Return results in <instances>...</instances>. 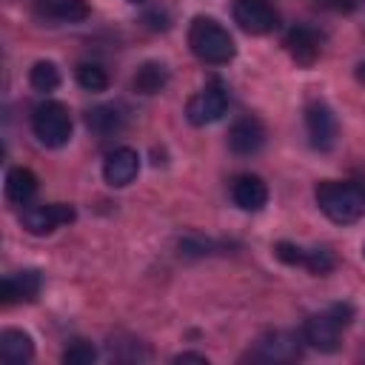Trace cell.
<instances>
[{
    "label": "cell",
    "mask_w": 365,
    "mask_h": 365,
    "mask_svg": "<svg viewBox=\"0 0 365 365\" xmlns=\"http://www.w3.org/2000/svg\"><path fill=\"white\" fill-rule=\"evenodd\" d=\"M314 200L336 225H351L365 214V185L356 180H322L314 188Z\"/></svg>",
    "instance_id": "1"
},
{
    "label": "cell",
    "mask_w": 365,
    "mask_h": 365,
    "mask_svg": "<svg viewBox=\"0 0 365 365\" xmlns=\"http://www.w3.org/2000/svg\"><path fill=\"white\" fill-rule=\"evenodd\" d=\"M188 48L208 66H225L234 60L237 46L228 34V29L214 17H194L188 26Z\"/></svg>",
    "instance_id": "2"
},
{
    "label": "cell",
    "mask_w": 365,
    "mask_h": 365,
    "mask_svg": "<svg viewBox=\"0 0 365 365\" xmlns=\"http://www.w3.org/2000/svg\"><path fill=\"white\" fill-rule=\"evenodd\" d=\"M351 319H354V308L348 302H334L328 311L305 319L302 339L322 354H334L339 348V334H342V328L351 325Z\"/></svg>",
    "instance_id": "3"
},
{
    "label": "cell",
    "mask_w": 365,
    "mask_h": 365,
    "mask_svg": "<svg viewBox=\"0 0 365 365\" xmlns=\"http://www.w3.org/2000/svg\"><path fill=\"white\" fill-rule=\"evenodd\" d=\"M31 131L46 148H63L71 140V114L63 103L46 100L31 111Z\"/></svg>",
    "instance_id": "4"
},
{
    "label": "cell",
    "mask_w": 365,
    "mask_h": 365,
    "mask_svg": "<svg viewBox=\"0 0 365 365\" xmlns=\"http://www.w3.org/2000/svg\"><path fill=\"white\" fill-rule=\"evenodd\" d=\"M225 108H228V91L220 80H214L188 100L185 117L191 125H211L225 114Z\"/></svg>",
    "instance_id": "5"
},
{
    "label": "cell",
    "mask_w": 365,
    "mask_h": 365,
    "mask_svg": "<svg viewBox=\"0 0 365 365\" xmlns=\"http://www.w3.org/2000/svg\"><path fill=\"white\" fill-rule=\"evenodd\" d=\"M74 205L66 202H43V205H29L20 214V225L34 234V237H46L51 231H57L60 225H68L74 220Z\"/></svg>",
    "instance_id": "6"
},
{
    "label": "cell",
    "mask_w": 365,
    "mask_h": 365,
    "mask_svg": "<svg viewBox=\"0 0 365 365\" xmlns=\"http://www.w3.org/2000/svg\"><path fill=\"white\" fill-rule=\"evenodd\" d=\"M231 14L245 34H268L279 26V14L271 0H234Z\"/></svg>",
    "instance_id": "7"
},
{
    "label": "cell",
    "mask_w": 365,
    "mask_h": 365,
    "mask_svg": "<svg viewBox=\"0 0 365 365\" xmlns=\"http://www.w3.org/2000/svg\"><path fill=\"white\" fill-rule=\"evenodd\" d=\"M305 131H308V143L317 151H331L336 145V117L328 108V103L322 100H311L305 106Z\"/></svg>",
    "instance_id": "8"
},
{
    "label": "cell",
    "mask_w": 365,
    "mask_h": 365,
    "mask_svg": "<svg viewBox=\"0 0 365 365\" xmlns=\"http://www.w3.org/2000/svg\"><path fill=\"white\" fill-rule=\"evenodd\" d=\"M285 48L297 66H314L322 54V34L314 26H294L285 34Z\"/></svg>",
    "instance_id": "9"
},
{
    "label": "cell",
    "mask_w": 365,
    "mask_h": 365,
    "mask_svg": "<svg viewBox=\"0 0 365 365\" xmlns=\"http://www.w3.org/2000/svg\"><path fill=\"white\" fill-rule=\"evenodd\" d=\"M140 174V154L128 145H120L114 151H108L106 163H103V180L111 188H123L128 185L134 177Z\"/></svg>",
    "instance_id": "10"
},
{
    "label": "cell",
    "mask_w": 365,
    "mask_h": 365,
    "mask_svg": "<svg viewBox=\"0 0 365 365\" xmlns=\"http://www.w3.org/2000/svg\"><path fill=\"white\" fill-rule=\"evenodd\" d=\"M40 288H43V277H40V271L26 268V271H17V274L3 277L0 299H3V305H14V302H34V299L40 297Z\"/></svg>",
    "instance_id": "11"
},
{
    "label": "cell",
    "mask_w": 365,
    "mask_h": 365,
    "mask_svg": "<svg viewBox=\"0 0 365 365\" xmlns=\"http://www.w3.org/2000/svg\"><path fill=\"white\" fill-rule=\"evenodd\" d=\"M88 3L86 0H37L34 14L37 20L48 26H63V23H83L88 17Z\"/></svg>",
    "instance_id": "12"
},
{
    "label": "cell",
    "mask_w": 365,
    "mask_h": 365,
    "mask_svg": "<svg viewBox=\"0 0 365 365\" xmlns=\"http://www.w3.org/2000/svg\"><path fill=\"white\" fill-rule=\"evenodd\" d=\"M262 143H265V128L257 117H242L228 128V148L234 154H242V157L257 154Z\"/></svg>",
    "instance_id": "13"
},
{
    "label": "cell",
    "mask_w": 365,
    "mask_h": 365,
    "mask_svg": "<svg viewBox=\"0 0 365 365\" xmlns=\"http://www.w3.org/2000/svg\"><path fill=\"white\" fill-rule=\"evenodd\" d=\"M231 200L242 211H259L268 202V185L257 174H237L231 182Z\"/></svg>",
    "instance_id": "14"
},
{
    "label": "cell",
    "mask_w": 365,
    "mask_h": 365,
    "mask_svg": "<svg viewBox=\"0 0 365 365\" xmlns=\"http://www.w3.org/2000/svg\"><path fill=\"white\" fill-rule=\"evenodd\" d=\"M251 356L262 359V362H291L299 356V342H297V336H291L285 331H274L257 342V351Z\"/></svg>",
    "instance_id": "15"
},
{
    "label": "cell",
    "mask_w": 365,
    "mask_h": 365,
    "mask_svg": "<svg viewBox=\"0 0 365 365\" xmlns=\"http://www.w3.org/2000/svg\"><path fill=\"white\" fill-rule=\"evenodd\" d=\"M0 356H3V362H9V365H23V362H29V359L34 356V342H31V336H29L26 331H20V328H6V331L0 334Z\"/></svg>",
    "instance_id": "16"
},
{
    "label": "cell",
    "mask_w": 365,
    "mask_h": 365,
    "mask_svg": "<svg viewBox=\"0 0 365 365\" xmlns=\"http://www.w3.org/2000/svg\"><path fill=\"white\" fill-rule=\"evenodd\" d=\"M123 123H125V114L120 111V106H111V103H103V106H94L86 111V125L97 137L117 134L123 128Z\"/></svg>",
    "instance_id": "17"
},
{
    "label": "cell",
    "mask_w": 365,
    "mask_h": 365,
    "mask_svg": "<svg viewBox=\"0 0 365 365\" xmlns=\"http://www.w3.org/2000/svg\"><path fill=\"white\" fill-rule=\"evenodd\" d=\"M37 194V174L26 165H14L6 171V197L17 205H26Z\"/></svg>",
    "instance_id": "18"
},
{
    "label": "cell",
    "mask_w": 365,
    "mask_h": 365,
    "mask_svg": "<svg viewBox=\"0 0 365 365\" xmlns=\"http://www.w3.org/2000/svg\"><path fill=\"white\" fill-rule=\"evenodd\" d=\"M165 83H168V71H165V66L163 63H157V60H148V63H143L137 71H134V80H131V86H134V91L137 94H157V91H163L165 88Z\"/></svg>",
    "instance_id": "19"
},
{
    "label": "cell",
    "mask_w": 365,
    "mask_h": 365,
    "mask_svg": "<svg viewBox=\"0 0 365 365\" xmlns=\"http://www.w3.org/2000/svg\"><path fill=\"white\" fill-rule=\"evenodd\" d=\"M29 83H31L34 91L48 94V91H54L60 86V68L51 60H37L31 66V71H29Z\"/></svg>",
    "instance_id": "20"
},
{
    "label": "cell",
    "mask_w": 365,
    "mask_h": 365,
    "mask_svg": "<svg viewBox=\"0 0 365 365\" xmlns=\"http://www.w3.org/2000/svg\"><path fill=\"white\" fill-rule=\"evenodd\" d=\"M74 77H77V86L86 91H106L108 88V74L100 63H80Z\"/></svg>",
    "instance_id": "21"
},
{
    "label": "cell",
    "mask_w": 365,
    "mask_h": 365,
    "mask_svg": "<svg viewBox=\"0 0 365 365\" xmlns=\"http://www.w3.org/2000/svg\"><path fill=\"white\" fill-rule=\"evenodd\" d=\"M94 359H97V351H94V345L86 342V339H77V342H71V345L63 351V362H66V365H91Z\"/></svg>",
    "instance_id": "22"
},
{
    "label": "cell",
    "mask_w": 365,
    "mask_h": 365,
    "mask_svg": "<svg viewBox=\"0 0 365 365\" xmlns=\"http://www.w3.org/2000/svg\"><path fill=\"white\" fill-rule=\"evenodd\" d=\"M302 268H308L311 274L322 277V274H328V271L334 268V257H331L328 248H305V262H302Z\"/></svg>",
    "instance_id": "23"
},
{
    "label": "cell",
    "mask_w": 365,
    "mask_h": 365,
    "mask_svg": "<svg viewBox=\"0 0 365 365\" xmlns=\"http://www.w3.org/2000/svg\"><path fill=\"white\" fill-rule=\"evenodd\" d=\"M274 254H277V259H282L285 265H302V262H305V248H299V245H294V242H277Z\"/></svg>",
    "instance_id": "24"
},
{
    "label": "cell",
    "mask_w": 365,
    "mask_h": 365,
    "mask_svg": "<svg viewBox=\"0 0 365 365\" xmlns=\"http://www.w3.org/2000/svg\"><path fill=\"white\" fill-rule=\"evenodd\" d=\"M319 9L325 11H336V14H351L362 6V0H314Z\"/></svg>",
    "instance_id": "25"
},
{
    "label": "cell",
    "mask_w": 365,
    "mask_h": 365,
    "mask_svg": "<svg viewBox=\"0 0 365 365\" xmlns=\"http://www.w3.org/2000/svg\"><path fill=\"white\" fill-rule=\"evenodd\" d=\"M145 23H148L151 29H163V31H165V29H168V14H165L163 9H154V11L145 14Z\"/></svg>",
    "instance_id": "26"
},
{
    "label": "cell",
    "mask_w": 365,
    "mask_h": 365,
    "mask_svg": "<svg viewBox=\"0 0 365 365\" xmlns=\"http://www.w3.org/2000/svg\"><path fill=\"white\" fill-rule=\"evenodd\" d=\"M174 362H202V365H205L208 359H205V354H191V351H185V354H177Z\"/></svg>",
    "instance_id": "27"
},
{
    "label": "cell",
    "mask_w": 365,
    "mask_h": 365,
    "mask_svg": "<svg viewBox=\"0 0 365 365\" xmlns=\"http://www.w3.org/2000/svg\"><path fill=\"white\" fill-rule=\"evenodd\" d=\"M356 80H359V83H365V63H359V66H356Z\"/></svg>",
    "instance_id": "28"
},
{
    "label": "cell",
    "mask_w": 365,
    "mask_h": 365,
    "mask_svg": "<svg viewBox=\"0 0 365 365\" xmlns=\"http://www.w3.org/2000/svg\"><path fill=\"white\" fill-rule=\"evenodd\" d=\"M128 3H143V0H128Z\"/></svg>",
    "instance_id": "29"
}]
</instances>
